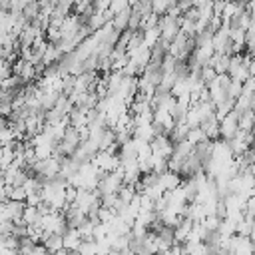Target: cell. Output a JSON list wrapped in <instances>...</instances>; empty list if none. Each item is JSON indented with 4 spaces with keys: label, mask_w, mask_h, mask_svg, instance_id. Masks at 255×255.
Instances as JSON below:
<instances>
[{
    "label": "cell",
    "mask_w": 255,
    "mask_h": 255,
    "mask_svg": "<svg viewBox=\"0 0 255 255\" xmlns=\"http://www.w3.org/2000/svg\"><path fill=\"white\" fill-rule=\"evenodd\" d=\"M227 253H229V255H253V243H251V237L231 235L229 245H227Z\"/></svg>",
    "instance_id": "cell-1"
},
{
    "label": "cell",
    "mask_w": 255,
    "mask_h": 255,
    "mask_svg": "<svg viewBox=\"0 0 255 255\" xmlns=\"http://www.w3.org/2000/svg\"><path fill=\"white\" fill-rule=\"evenodd\" d=\"M239 116H241L239 112L231 110V112H229V114L219 122V137H221V139H225V141H227V139H231V137L235 135V131L239 129V128H237Z\"/></svg>",
    "instance_id": "cell-2"
},
{
    "label": "cell",
    "mask_w": 255,
    "mask_h": 255,
    "mask_svg": "<svg viewBox=\"0 0 255 255\" xmlns=\"http://www.w3.org/2000/svg\"><path fill=\"white\" fill-rule=\"evenodd\" d=\"M157 181L163 187V191H173L175 187L181 185V175L179 173H173V171H163V173L157 175Z\"/></svg>",
    "instance_id": "cell-3"
},
{
    "label": "cell",
    "mask_w": 255,
    "mask_h": 255,
    "mask_svg": "<svg viewBox=\"0 0 255 255\" xmlns=\"http://www.w3.org/2000/svg\"><path fill=\"white\" fill-rule=\"evenodd\" d=\"M199 128L203 129V133H205V137H207V139H217V137H219V122L215 120V116H213V114H211V116H207L205 120H201Z\"/></svg>",
    "instance_id": "cell-4"
},
{
    "label": "cell",
    "mask_w": 255,
    "mask_h": 255,
    "mask_svg": "<svg viewBox=\"0 0 255 255\" xmlns=\"http://www.w3.org/2000/svg\"><path fill=\"white\" fill-rule=\"evenodd\" d=\"M191 227H193V221H191V219L181 217V219H179V223L173 227V241H175V243H183V241H185V237L191 233Z\"/></svg>",
    "instance_id": "cell-5"
},
{
    "label": "cell",
    "mask_w": 255,
    "mask_h": 255,
    "mask_svg": "<svg viewBox=\"0 0 255 255\" xmlns=\"http://www.w3.org/2000/svg\"><path fill=\"white\" fill-rule=\"evenodd\" d=\"M80 243H82V237H80L78 229H70L68 227V231L62 235V247L72 253V251H76L80 247Z\"/></svg>",
    "instance_id": "cell-6"
},
{
    "label": "cell",
    "mask_w": 255,
    "mask_h": 255,
    "mask_svg": "<svg viewBox=\"0 0 255 255\" xmlns=\"http://www.w3.org/2000/svg\"><path fill=\"white\" fill-rule=\"evenodd\" d=\"M40 10H42L40 2H38V0H30V2H26V4L22 6L20 14L24 16L26 22H32V20H36V18L40 16Z\"/></svg>",
    "instance_id": "cell-7"
},
{
    "label": "cell",
    "mask_w": 255,
    "mask_h": 255,
    "mask_svg": "<svg viewBox=\"0 0 255 255\" xmlns=\"http://www.w3.org/2000/svg\"><path fill=\"white\" fill-rule=\"evenodd\" d=\"M42 241H44V249H46L48 253H56V251L64 249V247H62V235L44 233V235H42Z\"/></svg>",
    "instance_id": "cell-8"
},
{
    "label": "cell",
    "mask_w": 255,
    "mask_h": 255,
    "mask_svg": "<svg viewBox=\"0 0 255 255\" xmlns=\"http://www.w3.org/2000/svg\"><path fill=\"white\" fill-rule=\"evenodd\" d=\"M40 217H42V215H40L38 207H30V205L24 203V211H22V217H20V221H22L24 225H38Z\"/></svg>",
    "instance_id": "cell-9"
},
{
    "label": "cell",
    "mask_w": 255,
    "mask_h": 255,
    "mask_svg": "<svg viewBox=\"0 0 255 255\" xmlns=\"http://www.w3.org/2000/svg\"><path fill=\"white\" fill-rule=\"evenodd\" d=\"M128 20H129V8L118 12V14L112 18V26H114V30H118V32L128 30Z\"/></svg>",
    "instance_id": "cell-10"
},
{
    "label": "cell",
    "mask_w": 255,
    "mask_h": 255,
    "mask_svg": "<svg viewBox=\"0 0 255 255\" xmlns=\"http://www.w3.org/2000/svg\"><path fill=\"white\" fill-rule=\"evenodd\" d=\"M203 139H207L205 137V133H203V129L197 126V128H189V131H187V135H185V141L193 147V145H197L199 141H203Z\"/></svg>",
    "instance_id": "cell-11"
},
{
    "label": "cell",
    "mask_w": 255,
    "mask_h": 255,
    "mask_svg": "<svg viewBox=\"0 0 255 255\" xmlns=\"http://www.w3.org/2000/svg\"><path fill=\"white\" fill-rule=\"evenodd\" d=\"M135 195H137V191H135V187H133V185L122 183V187H120V191H118V199H120L122 203H129Z\"/></svg>",
    "instance_id": "cell-12"
},
{
    "label": "cell",
    "mask_w": 255,
    "mask_h": 255,
    "mask_svg": "<svg viewBox=\"0 0 255 255\" xmlns=\"http://www.w3.org/2000/svg\"><path fill=\"white\" fill-rule=\"evenodd\" d=\"M173 6H175V0H151V12L157 14V16L165 14Z\"/></svg>",
    "instance_id": "cell-13"
},
{
    "label": "cell",
    "mask_w": 255,
    "mask_h": 255,
    "mask_svg": "<svg viewBox=\"0 0 255 255\" xmlns=\"http://www.w3.org/2000/svg\"><path fill=\"white\" fill-rule=\"evenodd\" d=\"M251 126H253V112L247 110L239 116V122H237V128L243 129V131H251Z\"/></svg>",
    "instance_id": "cell-14"
},
{
    "label": "cell",
    "mask_w": 255,
    "mask_h": 255,
    "mask_svg": "<svg viewBox=\"0 0 255 255\" xmlns=\"http://www.w3.org/2000/svg\"><path fill=\"white\" fill-rule=\"evenodd\" d=\"M155 211H139L137 213V217H135V223H139V225H143L145 229L155 221Z\"/></svg>",
    "instance_id": "cell-15"
},
{
    "label": "cell",
    "mask_w": 255,
    "mask_h": 255,
    "mask_svg": "<svg viewBox=\"0 0 255 255\" xmlns=\"http://www.w3.org/2000/svg\"><path fill=\"white\" fill-rule=\"evenodd\" d=\"M76 255H96V241L94 239L82 241L80 247L76 249Z\"/></svg>",
    "instance_id": "cell-16"
},
{
    "label": "cell",
    "mask_w": 255,
    "mask_h": 255,
    "mask_svg": "<svg viewBox=\"0 0 255 255\" xmlns=\"http://www.w3.org/2000/svg\"><path fill=\"white\" fill-rule=\"evenodd\" d=\"M94 221H90V219H86L80 227H78V233H80V237H82V241H86V239H94L92 237V233H94Z\"/></svg>",
    "instance_id": "cell-17"
},
{
    "label": "cell",
    "mask_w": 255,
    "mask_h": 255,
    "mask_svg": "<svg viewBox=\"0 0 255 255\" xmlns=\"http://www.w3.org/2000/svg\"><path fill=\"white\" fill-rule=\"evenodd\" d=\"M110 251H112V243L108 235L104 239H96V255H108Z\"/></svg>",
    "instance_id": "cell-18"
},
{
    "label": "cell",
    "mask_w": 255,
    "mask_h": 255,
    "mask_svg": "<svg viewBox=\"0 0 255 255\" xmlns=\"http://www.w3.org/2000/svg\"><path fill=\"white\" fill-rule=\"evenodd\" d=\"M126 8H129L126 0H110V4H108L106 10H108V12L112 14V18H114L118 12H122V10H126Z\"/></svg>",
    "instance_id": "cell-19"
},
{
    "label": "cell",
    "mask_w": 255,
    "mask_h": 255,
    "mask_svg": "<svg viewBox=\"0 0 255 255\" xmlns=\"http://www.w3.org/2000/svg\"><path fill=\"white\" fill-rule=\"evenodd\" d=\"M52 147L54 145H34V155L36 159H48L52 155Z\"/></svg>",
    "instance_id": "cell-20"
},
{
    "label": "cell",
    "mask_w": 255,
    "mask_h": 255,
    "mask_svg": "<svg viewBox=\"0 0 255 255\" xmlns=\"http://www.w3.org/2000/svg\"><path fill=\"white\" fill-rule=\"evenodd\" d=\"M114 215H116V213H114L110 207H102V205H100V209H98V221H100V223H108Z\"/></svg>",
    "instance_id": "cell-21"
},
{
    "label": "cell",
    "mask_w": 255,
    "mask_h": 255,
    "mask_svg": "<svg viewBox=\"0 0 255 255\" xmlns=\"http://www.w3.org/2000/svg\"><path fill=\"white\" fill-rule=\"evenodd\" d=\"M18 255H48V251L44 249V245H32L30 249H26V251H20Z\"/></svg>",
    "instance_id": "cell-22"
},
{
    "label": "cell",
    "mask_w": 255,
    "mask_h": 255,
    "mask_svg": "<svg viewBox=\"0 0 255 255\" xmlns=\"http://www.w3.org/2000/svg\"><path fill=\"white\" fill-rule=\"evenodd\" d=\"M76 193H78V189H76L74 185H66V189H64V199H66V203H68V205H72V203H74Z\"/></svg>",
    "instance_id": "cell-23"
},
{
    "label": "cell",
    "mask_w": 255,
    "mask_h": 255,
    "mask_svg": "<svg viewBox=\"0 0 255 255\" xmlns=\"http://www.w3.org/2000/svg\"><path fill=\"white\" fill-rule=\"evenodd\" d=\"M52 255H70V251H66V249H60V251H56V253H52Z\"/></svg>",
    "instance_id": "cell-24"
},
{
    "label": "cell",
    "mask_w": 255,
    "mask_h": 255,
    "mask_svg": "<svg viewBox=\"0 0 255 255\" xmlns=\"http://www.w3.org/2000/svg\"><path fill=\"white\" fill-rule=\"evenodd\" d=\"M108 255H122V253H120V251H110Z\"/></svg>",
    "instance_id": "cell-25"
},
{
    "label": "cell",
    "mask_w": 255,
    "mask_h": 255,
    "mask_svg": "<svg viewBox=\"0 0 255 255\" xmlns=\"http://www.w3.org/2000/svg\"><path fill=\"white\" fill-rule=\"evenodd\" d=\"M0 161H2V147H0Z\"/></svg>",
    "instance_id": "cell-26"
},
{
    "label": "cell",
    "mask_w": 255,
    "mask_h": 255,
    "mask_svg": "<svg viewBox=\"0 0 255 255\" xmlns=\"http://www.w3.org/2000/svg\"><path fill=\"white\" fill-rule=\"evenodd\" d=\"M143 255H153V253H143Z\"/></svg>",
    "instance_id": "cell-27"
},
{
    "label": "cell",
    "mask_w": 255,
    "mask_h": 255,
    "mask_svg": "<svg viewBox=\"0 0 255 255\" xmlns=\"http://www.w3.org/2000/svg\"><path fill=\"white\" fill-rule=\"evenodd\" d=\"M0 177H2V167H0Z\"/></svg>",
    "instance_id": "cell-28"
},
{
    "label": "cell",
    "mask_w": 255,
    "mask_h": 255,
    "mask_svg": "<svg viewBox=\"0 0 255 255\" xmlns=\"http://www.w3.org/2000/svg\"><path fill=\"white\" fill-rule=\"evenodd\" d=\"M0 239H2V235H0Z\"/></svg>",
    "instance_id": "cell-29"
}]
</instances>
